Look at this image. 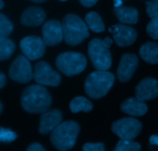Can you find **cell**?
<instances>
[{
  "label": "cell",
  "mask_w": 158,
  "mask_h": 151,
  "mask_svg": "<svg viewBox=\"0 0 158 151\" xmlns=\"http://www.w3.org/2000/svg\"><path fill=\"white\" fill-rule=\"evenodd\" d=\"M83 151H104V144L103 143H86L83 146Z\"/></svg>",
  "instance_id": "83f0119b"
},
{
  "label": "cell",
  "mask_w": 158,
  "mask_h": 151,
  "mask_svg": "<svg viewBox=\"0 0 158 151\" xmlns=\"http://www.w3.org/2000/svg\"><path fill=\"white\" fill-rule=\"evenodd\" d=\"M60 1H62V2H65V1H66V0H60Z\"/></svg>",
  "instance_id": "74e56055"
},
{
  "label": "cell",
  "mask_w": 158,
  "mask_h": 151,
  "mask_svg": "<svg viewBox=\"0 0 158 151\" xmlns=\"http://www.w3.org/2000/svg\"><path fill=\"white\" fill-rule=\"evenodd\" d=\"M31 2H33L35 3H41V2H46V0H30Z\"/></svg>",
  "instance_id": "e575fe53"
},
{
  "label": "cell",
  "mask_w": 158,
  "mask_h": 151,
  "mask_svg": "<svg viewBox=\"0 0 158 151\" xmlns=\"http://www.w3.org/2000/svg\"><path fill=\"white\" fill-rule=\"evenodd\" d=\"M112 43H113L112 40H111V39L110 38V37H105L104 40H103V45H104L105 47H108V48L110 47V46H111V44H112Z\"/></svg>",
  "instance_id": "d6a6232c"
},
{
  "label": "cell",
  "mask_w": 158,
  "mask_h": 151,
  "mask_svg": "<svg viewBox=\"0 0 158 151\" xmlns=\"http://www.w3.org/2000/svg\"><path fill=\"white\" fill-rule=\"evenodd\" d=\"M147 13L151 19L158 20V0L146 2Z\"/></svg>",
  "instance_id": "4316f807"
},
{
  "label": "cell",
  "mask_w": 158,
  "mask_h": 151,
  "mask_svg": "<svg viewBox=\"0 0 158 151\" xmlns=\"http://www.w3.org/2000/svg\"><path fill=\"white\" fill-rule=\"evenodd\" d=\"M18 137L16 133L9 129L1 127L0 130V141L3 143H9L15 140Z\"/></svg>",
  "instance_id": "d4e9b609"
},
{
  "label": "cell",
  "mask_w": 158,
  "mask_h": 151,
  "mask_svg": "<svg viewBox=\"0 0 158 151\" xmlns=\"http://www.w3.org/2000/svg\"><path fill=\"white\" fill-rule=\"evenodd\" d=\"M69 107L73 113L79 112L89 113L93 109V104L89 99L83 96H77L71 100Z\"/></svg>",
  "instance_id": "ffe728a7"
},
{
  "label": "cell",
  "mask_w": 158,
  "mask_h": 151,
  "mask_svg": "<svg viewBox=\"0 0 158 151\" xmlns=\"http://www.w3.org/2000/svg\"><path fill=\"white\" fill-rule=\"evenodd\" d=\"M147 33L151 38L158 40V20L151 19L147 26Z\"/></svg>",
  "instance_id": "484cf974"
},
{
  "label": "cell",
  "mask_w": 158,
  "mask_h": 151,
  "mask_svg": "<svg viewBox=\"0 0 158 151\" xmlns=\"http://www.w3.org/2000/svg\"><path fill=\"white\" fill-rule=\"evenodd\" d=\"M9 76L12 81L20 84L29 83L33 78L32 67L29 59L24 54L17 56L11 64Z\"/></svg>",
  "instance_id": "ba28073f"
},
{
  "label": "cell",
  "mask_w": 158,
  "mask_h": 151,
  "mask_svg": "<svg viewBox=\"0 0 158 151\" xmlns=\"http://www.w3.org/2000/svg\"><path fill=\"white\" fill-rule=\"evenodd\" d=\"M87 64L83 54L78 52L68 51L60 54L56 59L57 69L68 77L77 75L83 72Z\"/></svg>",
  "instance_id": "5b68a950"
},
{
  "label": "cell",
  "mask_w": 158,
  "mask_h": 151,
  "mask_svg": "<svg viewBox=\"0 0 158 151\" xmlns=\"http://www.w3.org/2000/svg\"><path fill=\"white\" fill-rule=\"evenodd\" d=\"M33 78L37 84L56 87L61 82V76L46 61H39L34 66Z\"/></svg>",
  "instance_id": "9c48e42d"
},
{
  "label": "cell",
  "mask_w": 158,
  "mask_h": 151,
  "mask_svg": "<svg viewBox=\"0 0 158 151\" xmlns=\"http://www.w3.org/2000/svg\"><path fill=\"white\" fill-rule=\"evenodd\" d=\"M46 45L43 39L37 36L24 37L19 43L23 54L31 60H38L44 55Z\"/></svg>",
  "instance_id": "30bf717a"
},
{
  "label": "cell",
  "mask_w": 158,
  "mask_h": 151,
  "mask_svg": "<svg viewBox=\"0 0 158 151\" xmlns=\"http://www.w3.org/2000/svg\"><path fill=\"white\" fill-rule=\"evenodd\" d=\"M150 143L152 145H155L158 147V136L157 135H152L150 137Z\"/></svg>",
  "instance_id": "1f68e13d"
},
{
  "label": "cell",
  "mask_w": 158,
  "mask_h": 151,
  "mask_svg": "<svg viewBox=\"0 0 158 151\" xmlns=\"http://www.w3.org/2000/svg\"><path fill=\"white\" fill-rule=\"evenodd\" d=\"M85 22L88 28L94 33L103 32L105 25L101 16L96 12H89L85 16Z\"/></svg>",
  "instance_id": "44dd1931"
},
{
  "label": "cell",
  "mask_w": 158,
  "mask_h": 151,
  "mask_svg": "<svg viewBox=\"0 0 158 151\" xmlns=\"http://www.w3.org/2000/svg\"><path fill=\"white\" fill-rule=\"evenodd\" d=\"M138 57L134 54L122 55L117 70V78L120 82H127L134 75L138 66Z\"/></svg>",
  "instance_id": "4fadbf2b"
},
{
  "label": "cell",
  "mask_w": 158,
  "mask_h": 151,
  "mask_svg": "<svg viewBox=\"0 0 158 151\" xmlns=\"http://www.w3.org/2000/svg\"><path fill=\"white\" fill-rule=\"evenodd\" d=\"M4 7V2L2 0H0V9H2Z\"/></svg>",
  "instance_id": "d590c367"
},
{
  "label": "cell",
  "mask_w": 158,
  "mask_h": 151,
  "mask_svg": "<svg viewBox=\"0 0 158 151\" xmlns=\"http://www.w3.org/2000/svg\"><path fill=\"white\" fill-rule=\"evenodd\" d=\"M13 30V24L12 22L4 15L0 14V36L7 37Z\"/></svg>",
  "instance_id": "cb8c5ba5"
},
{
  "label": "cell",
  "mask_w": 158,
  "mask_h": 151,
  "mask_svg": "<svg viewBox=\"0 0 158 151\" xmlns=\"http://www.w3.org/2000/svg\"><path fill=\"white\" fill-rule=\"evenodd\" d=\"M139 54L145 62L151 64H158V43L147 42L140 48Z\"/></svg>",
  "instance_id": "d6986e66"
},
{
  "label": "cell",
  "mask_w": 158,
  "mask_h": 151,
  "mask_svg": "<svg viewBox=\"0 0 158 151\" xmlns=\"http://www.w3.org/2000/svg\"><path fill=\"white\" fill-rule=\"evenodd\" d=\"M114 13L117 20L124 24H136L138 21V11L134 7L123 6L114 7Z\"/></svg>",
  "instance_id": "ac0fdd59"
},
{
  "label": "cell",
  "mask_w": 158,
  "mask_h": 151,
  "mask_svg": "<svg viewBox=\"0 0 158 151\" xmlns=\"http://www.w3.org/2000/svg\"><path fill=\"white\" fill-rule=\"evenodd\" d=\"M135 95L140 100L149 101L158 97V81L154 78H145L135 88Z\"/></svg>",
  "instance_id": "5bb4252c"
},
{
  "label": "cell",
  "mask_w": 158,
  "mask_h": 151,
  "mask_svg": "<svg viewBox=\"0 0 158 151\" xmlns=\"http://www.w3.org/2000/svg\"><path fill=\"white\" fill-rule=\"evenodd\" d=\"M109 32L113 33V37L116 44L120 47H128L136 41L137 33L135 29L131 26L119 23L111 26Z\"/></svg>",
  "instance_id": "8fae6325"
},
{
  "label": "cell",
  "mask_w": 158,
  "mask_h": 151,
  "mask_svg": "<svg viewBox=\"0 0 158 151\" xmlns=\"http://www.w3.org/2000/svg\"><path fill=\"white\" fill-rule=\"evenodd\" d=\"M88 55L97 70L107 71L112 64V57L109 48L105 47L103 40L94 38L88 44Z\"/></svg>",
  "instance_id": "8992f818"
},
{
  "label": "cell",
  "mask_w": 158,
  "mask_h": 151,
  "mask_svg": "<svg viewBox=\"0 0 158 151\" xmlns=\"http://www.w3.org/2000/svg\"><path fill=\"white\" fill-rule=\"evenodd\" d=\"M63 40L69 46L80 44L89 37L88 26L86 22L75 14L69 13L65 16L62 20Z\"/></svg>",
  "instance_id": "277c9868"
},
{
  "label": "cell",
  "mask_w": 158,
  "mask_h": 151,
  "mask_svg": "<svg viewBox=\"0 0 158 151\" xmlns=\"http://www.w3.org/2000/svg\"><path fill=\"white\" fill-rule=\"evenodd\" d=\"M52 105V97L42 85L27 86L21 95V105L29 113H43Z\"/></svg>",
  "instance_id": "6da1fadb"
},
{
  "label": "cell",
  "mask_w": 158,
  "mask_h": 151,
  "mask_svg": "<svg viewBox=\"0 0 158 151\" xmlns=\"http://www.w3.org/2000/svg\"><path fill=\"white\" fill-rule=\"evenodd\" d=\"M6 83V78L3 72H0V88H2Z\"/></svg>",
  "instance_id": "4dcf8cb0"
},
{
  "label": "cell",
  "mask_w": 158,
  "mask_h": 151,
  "mask_svg": "<svg viewBox=\"0 0 158 151\" xmlns=\"http://www.w3.org/2000/svg\"><path fill=\"white\" fill-rule=\"evenodd\" d=\"M2 110H3V105L2 102H0V113H2Z\"/></svg>",
  "instance_id": "8d00e7d4"
},
{
  "label": "cell",
  "mask_w": 158,
  "mask_h": 151,
  "mask_svg": "<svg viewBox=\"0 0 158 151\" xmlns=\"http://www.w3.org/2000/svg\"><path fill=\"white\" fill-rule=\"evenodd\" d=\"M62 119L63 114L59 109H54L49 111H46L40 116L39 132L41 134H47L61 123Z\"/></svg>",
  "instance_id": "9a60e30c"
},
{
  "label": "cell",
  "mask_w": 158,
  "mask_h": 151,
  "mask_svg": "<svg viewBox=\"0 0 158 151\" xmlns=\"http://www.w3.org/2000/svg\"><path fill=\"white\" fill-rule=\"evenodd\" d=\"M79 1L85 7H92L97 2L98 0H79Z\"/></svg>",
  "instance_id": "f546056e"
},
{
  "label": "cell",
  "mask_w": 158,
  "mask_h": 151,
  "mask_svg": "<svg viewBox=\"0 0 158 151\" xmlns=\"http://www.w3.org/2000/svg\"><path fill=\"white\" fill-rule=\"evenodd\" d=\"M142 123L132 117H125L114 121L111 125V130L118 137L123 140H134L142 130Z\"/></svg>",
  "instance_id": "52a82bcc"
},
{
  "label": "cell",
  "mask_w": 158,
  "mask_h": 151,
  "mask_svg": "<svg viewBox=\"0 0 158 151\" xmlns=\"http://www.w3.org/2000/svg\"><path fill=\"white\" fill-rule=\"evenodd\" d=\"M46 12L38 6H30L23 11L20 17V22L23 26L29 27L39 26L46 20Z\"/></svg>",
  "instance_id": "2e32d148"
},
{
  "label": "cell",
  "mask_w": 158,
  "mask_h": 151,
  "mask_svg": "<svg viewBox=\"0 0 158 151\" xmlns=\"http://www.w3.org/2000/svg\"><path fill=\"white\" fill-rule=\"evenodd\" d=\"M141 150V146L139 143L133 140L120 139L116 145L115 151H139Z\"/></svg>",
  "instance_id": "603a6c76"
},
{
  "label": "cell",
  "mask_w": 158,
  "mask_h": 151,
  "mask_svg": "<svg viewBox=\"0 0 158 151\" xmlns=\"http://www.w3.org/2000/svg\"><path fill=\"white\" fill-rule=\"evenodd\" d=\"M120 110L132 116H142L147 113L148 107L143 101L136 98H129L120 105Z\"/></svg>",
  "instance_id": "e0dca14e"
},
{
  "label": "cell",
  "mask_w": 158,
  "mask_h": 151,
  "mask_svg": "<svg viewBox=\"0 0 158 151\" xmlns=\"http://www.w3.org/2000/svg\"><path fill=\"white\" fill-rule=\"evenodd\" d=\"M15 43L7 37H0V60H8L15 51Z\"/></svg>",
  "instance_id": "7402d4cb"
},
{
  "label": "cell",
  "mask_w": 158,
  "mask_h": 151,
  "mask_svg": "<svg viewBox=\"0 0 158 151\" xmlns=\"http://www.w3.org/2000/svg\"><path fill=\"white\" fill-rule=\"evenodd\" d=\"M80 131V127L77 122L66 121L52 130L50 134V142L58 150H69L75 145Z\"/></svg>",
  "instance_id": "3957f363"
},
{
  "label": "cell",
  "mask_w": 158,
  "mask_h": 151,
  "mask_svg": "<svg viewBox=\"0 0 158 151\" xmlns=\"http://www.w3.org/2000/svg\"><path fill=\"white\" fill-rule=\"evenodd\" d=\"M28 151H44L45 149L43 146L38 143H33L30 144L27 148Z\"/></svg>",
  "instance_id": "f1b7e54d"
},
{
  "label": "cell",
  "mask_w": 158,
  "mask_h": 151,
  "mask_svg": "<svg viewBox=\"0 0 158 151\" xmlns=\"http://www.w3.org/2000/svg\"><path fill=\"white\" fill-rule=\"evenodd\" d=\"M123 4V0H114V7H120Z\"/></svg>",
  "instance_id": "836d02e7"
},
{
  "label": "cell",
  "mask_w": 158,
  "mask_h": 151,
  "mask_svg": "<svg viewBox=\"0 0 158 151\" xmlns=\"http://www.w3.org/2000/svg\"><path fill=\"white\" fill-rule=\"evenodd\" d=\"M114 81L115 76L113 73L97 70L86 77L84 82L85 92L91 99H101L112 88Z\"/></svg>",
  "instance_id": "7a4b0ae2"
},
{
  "label": "cell",
  "mask_w": 158,
  "mask_h": 151,
  "mask_svg": "<svg viewBox=\"0 0 158 151\" xmlns=\"http://www.w3.org/2000/svg\"><path fill=\"white\" fill-rule=\"evenodd\" d=\"M42 34L43 40L47 46H56L63 40L62 23L56 20H48L43 24Z\"/></svg>",
  "instance_id": "7c38bea8"
}]
</instances>
